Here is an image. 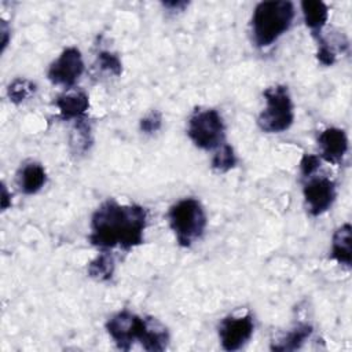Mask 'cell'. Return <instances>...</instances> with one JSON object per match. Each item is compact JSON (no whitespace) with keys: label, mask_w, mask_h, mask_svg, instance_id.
Wrapping results in <instances>:
<instances>
[{"label":"cell","mask_w":352,"mask_h":352,"mask_svg":"<svg viewBox=\"0 0 352 352\" xmlns=\"http://www.w3.org/2000/svg\"><path fill=\"white\" fill-rule=\"evenodd\" d=\"M147 212L140 205L104 201L91 217L89 242L102 249L131 250L144 241Z\"/></svg>","instance_id":"1"},{"label":"cell","mask_w":352,"mask_h":352,"mask_svg":"<svg viewBox=\"0 0 352 352\" xmlns=\"http://www.w3.org/2000/svg\"><path fill=\"white\" fill-rule=\"evenodd\" d=\"M294 18V6L287 0L261 1L252 15L253 41L258 48L274 44L289 30Z\"/></svg>","instance_id":"2"},{"label":"cell","mask_w":352,"mask_h":352,"mask_svg":"<svg viewBox=\"0 0 352 352\" xmlns=\"http://www.w3.org/2000/svg\"><path fill=\"white\" fill-rule=\"evenodd\" d=\"M169 226L177 243L190 248L198 241L206 228V214L202 204L195 198H183L170 206L168 212Z\"/></svg>","instance_id":"3"},{"label":"cell","mask_w":352,"mask_h":352,"mask_svg":"<svg viewBox=\"0 0 352 352\" xmlns=\"http://www.w3.org/2000/svg\"><path fill=\"white\" fill-rule=\"evenodd\" d=\"M263 95L265 98V109L257 118L260 129L268 133H279L289 129L294 121V107L287 87H268Z\"/></svg>","instance_id":"4"},{"label":"cell","mask_w":352,"mask_h":352,"mask_svg":"<svg viewBox=\"0 0 352 352\" xmlns=\"http://www.w3.org/2000/svg\"><path fill=\"white\" fill-rule=\"evenodd\" d=\"M187 133L191 142L202 150L220 147L226 138V126L214 109H198L188 118Z\"/></svg>","instance_id":"5"},{"label":"cell","mask_w":352,"mask_h":352,"mask_svg":"<svg viewBox=\"0 0 352 352\" xmlns=\"http://www.w3.org/2000/svg\"><path fill=\"white\" fill-rule=\"evenodd\" d=\"M146 324L147 318H140L129 311H120L107 320L106 330L120 349L129 351L136 340L142 341Z\"/></svg>","instance_id":"6"},{"label":"cell","mask_w":352,"mask_h":352,"mask_svg":"<svg viewBox=\"0 0 352 352\" xmlns=\"http://www.w3.org/2000/svg\"><path fill=\"white\" fill-rule=\"evenodd\" d=\"M254 322L252 315H228L219 324V338L221 348L230 352L241 349L253 336Z\"/></svg>","instance_id":"7"},{"label":"cell","mask_w":352,"mask_h":352,"mask_svg":"<svg viewBox=\"0 0 352 352\" xmlns=\"http://www.w3.org/2000/svg\"><path fill=\"white\" fill-rule=\"evenodd\" d=\"M84 72V62L81 52L76 47L65 48L60 55L50 65L48 78L52 84L62 87H72Z\"/></svg>","instance_id":"8"},{"label":"cell","mask_w":352,"mask_h":352,"mask_svg":"<svg viewBox=\"0 0 352 352\" xmlns=\"http://www.w3.org/2000/svg\"><path fill=\"white\" fill-rule=\"evenodd\" d=\"M304 183V198L312 216H320L327 212L336 199V184L327 176H309Z\"/></svg>","instance_id":"9"},{"label":"cell","mask_w":352,"mask_h":352,"mask_svg":"<svg viewBox=\"0 0 352 352\" xmlns=\"http://www.w3.org/2000/svg\"><path fill=\"white\" fill-rule=\"evenodd\" d=\"M322 158L331 164H338L348 151V138L344 129L326 128L318 136Z\"/></svg>","instance_id":"10"},{"label":"cell","mask_w":352,"mask_h":352,"mask_svg":"<svg viewBox=\"0 0 352 352\" xmlns=\"http://www.w3.org/2000/svg\"><path fill=\"white\" fill-rule=\"evenodd\" d=\"M56 107L59 109L60 117L63 120H80L85 117V113L89 107L88 95L82 91H73L63 94L55 100Z\"/></svg>","instance_id":"11"},{"label":"cell","mask_w":352,"mask_h":352,"mask_svg":"<svg viewBox=\"0 0 352 352\" xmlns=\"http://www.w3.org/2000/svg\"><path fill=\"white\" fill-rule=\"evenodd\" d=\"M45 182V169L38 162H28L18 172V186L23 194H36L44 187Z\"/></svg>","instance_id":"12"},{"label":"cell","mask_w":352,"mask_h":352,"mask_svg":"<svg viewBox=\"0 0 352 352\" xmlns=\"http://www.w3.org/2000/svg\"><path fill=\"white\" fill-rule=\"evenodd\" d=\"M351 224L345 223L338 227L331 239V258L340 264L351 267L352 250H351Z\"/></svg>","instance_id":"13"},{"label":"cell","mask_w":352,"mask_h":352,"mask_svg":"<svg viewBox=\"0 0 352 352\" xmlns=\"http://www.w3.org/2000/svg\"><path fill=\"white\" fill-rule=\"evenodd\" d=\"M305 25L311 29L314 36L322 33L323 26L329 19V8L323 1L319 0H304L301 3Z\"/></svg>","instance_id":"14"},{"label":"cell","mask_w":352,"mask_h":352,"mask_svg":"<svg viewBox=\"0 0 352 352\" xmlns=\"http://www.w3.org/2000/svg\"><path fill=\"white\" fill-rule=\"evenodd\" d=\"M140 344L146 351H165L169 344V333L157 319L147 318L146 330Z\"/></svg>","instance_id":"15"},{"label":"cell","mask_w":352,"mask_h":352,"mask_svg":"<svg viewBox=\"0 0 352 352\" xmlns=\"http://www.w3.org/2000/svg\"><path fill=\"white\" fill-rule=\"evenodd\" d=\"M311 334H312L311 324H307V323L297 324L286 336H283L276 342H274L271 345V349H274V351H296V349L301 348V345L311 337Z\"/></svg>","instance_id":"16"},{"label":"cell","mask_w":352,"mask_h":352,"mask_svg":"<svg viewBox=\"0 0 352 352\" xmlns=\"http://www.w3.org/2000/svg\"><path fill=\"white\" fill-rule=\"evenodd\" d=\"M114 258L109 252H102L88 264V275L98 280H109L114 274Z\"/></svg>","instance_id":"17"},{"label":"cell","mask_w":352,"mask_h":352,"mask_svg":"<svg viewBox=\"0 0 352 352\" xmlns=\"http://www.w3.org/2000/svg\"><path fill=\"white\" fill-rule=\"evenodd\" d=\"M92 143V135H91V126L85 121V117L76 120V126L72 132L70 138V146L76 153H84L89 148Z\"/></svg>","instance_id":"18"},{"label":"cell","mask_w":352,"mask_h":352,"mask_svg":"<svg viewBox=\"0 0 352 352\" xmlns=\"http://www.w3.org/2000/svg\"><path fill=\"white\" fill-rule=\"evenodd\" d=\"M235 165L236 155L234 153V148L227 143H223L220 147H217V151L212 158V168L217 172H228Z\"/></svg>","instance_id":"19"},{"label":"cell","mask_w":352,"mask_h":352,"mask_svg":"<svg viewBox=\"0 0 352 352\" xmlns=\"http://www.w3.org/2000/svg\"><path fill=\"white\" fill-rule=\"evenodd\" d=\"M36 91V85L26 78H16L8 85V98L12 103L18 104L26 100Z\"/></svg>","instance_id":"20"},{"label":"cell","mask_w":352,"mask_h":352,"mask_svg":"<svg viewBox=\"0 0 352 352\" xmlns=\"http://www.w3.org/2000/svg\"><path fill=\"white\" fill-rule=\"evenodd\" d=\"M98 63L102 70H106L114 76H120L122 73V63L120 58L110 51H102L98 54Z\"/></svg>","instance_id":"21"},{"label":"cell","mask_w":352,"mask_h":352,"mask_svg":"<svg viewBox=\"0 0 352 352\" xmlns=\"http://www.w3.org/2000/svg\"><path fill=\"white\" fill-rule=\"evenodd\" d=\"M162 125V116L160 111H151L140 120V129L144 133H154Z\"/></svg>","instance_id":"22"},{"label":"cell","mask_w":352,"mask_h":352,"mask_svg":"<svg viewBox=\"0 0 352 352\" xmlns=\"http://www.w3.org/2000/svg\"><path fill=\"white\" fill-rule=\"evenodd\" d=\"M320 168V158L315 154H304L300 161V169L301 173L305 177L312 176L318 169Z\"/></svg>","instance_id":"23"},{"label":"cell","mask_w":352,"mask_h":352,"mask_svg":"<svg viewBox=\"0 0 352 352\" xmlns=\"http://www.w3.org/2000/svg\"><path fill=\"white\" fill-rule=\"evenodd\" d=\"M8 206H11V195L7 192L6 186L1 187V209L6 210Z\"/></svg>","instance_id":"24"},{"label":"cell","mask_w":352,"mask_h":352,"mask_svg":"<svg viewBox=\"0 0 352 352\" xmlns=\"http://www.w3.org/2000/svg\"><path fill=\"white\" fill-rule=\"evenodd\" d=\"M164 6L165 7H168V8H172V10H183L186 6H188V3H186V1H170V3H164Z\"/></svg>","instance_id":"25"},{"label":"cell","mask_w":352,"mask_h":352,"mask_svg":"<svg viewBox=\"0 0 352 352\" xmlns=\"http://www.w3.org/2000/svg\"><path fill=\"white\" fill-rule=\"evenodd\" d=\"M1 33H3V43H1V44H3V50H4V48H6V45H7V41H8V40H7V37H8V33H10V32H8V28H7L6 21H3V22H1Z\"/></svg>","instance_id":"26"}]
</instances>
